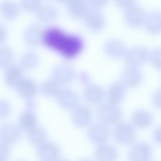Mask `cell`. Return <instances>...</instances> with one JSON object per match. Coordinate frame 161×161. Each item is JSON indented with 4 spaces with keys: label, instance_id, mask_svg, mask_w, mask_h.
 I'll list each match as a JSON object with an SVG mask.
<instances>
[{
    "label": "cell",
    "instance_id": "6da1fadb",
    "mask_svg": "<svg viewBox=\"0 0 161 161\" xmlns=\"http://www.w3.org/2000/svg\"><path fill=\"white\" fill-rule=\"evenodd\" d=\"M114 135L118 141L125 144L131 143L135 137V130L132 127L125 123H119L116 126Z\"/></svg>",
    "mask_w": 161,
    "mask_h": 161
},
{
    "label": "cell",
    "instance_id": "7a4b0ae2",
    "mask_svg": "<svg viewBox=\"0 0 161 161\" xmlns=\"http://www.w3.org/2000/svg\"><path fill=\"white\" fill-rule=\"evenodd\" d=\"M53 79L59 84L70 82L73 78L75 72L74 68L68 64H62L56 66L53 72Z\"/></svg>",
    "mask_w": 161,
    "mask_h": 161
},
{
    "label": "cell",
    "instance_id": "3957f363",
    "mask_svg": "<svg viewBox=\"0 0 161 161\" xmlns=\"http://www.w3.org/2000/svg\"><path fill=\"white\" fill-rule=\"evenodd\" d=\"M99 114L102 120L107 123L117 121L121 116L119 109L111 103L102 105L99 109Z\"/></svg>",
    "mask_w": 161,
    "mask_h": 161
},
{
    "label": "cell",
    "instance_id": "277c9868",
    "mask_svg": "<svg viewBox=\"0 0 161 161\" xmlns=\"http://www.w3.org/2000/svg\"><path fill=\"white\" fill-rule=\"evenodd\" d=\"M129 155L131 160H147L151 156V149L145 143H136L130 149Z\"/></svg>",
    "mask_w": 161,
    "mask_h": 161
},
{
    "label": "cell",
    "instance_id": "5b68a950",
    "mask_svg": "<svg viewBox=\"0 0 161 161\" xmlns=\"http://www.w3.org/2000/svg\"><path fill=\"white\" fill-rule=\"evenodd\" d=\"M87 26L93 30L101 29L104 24V20L101 14L95 10H89L84 16Z\"/></svg>",
    "mask_w": 161,
    "mask_h": 161
},
{
    "label": "cell",
    "instance_id": "8992f818",
    "mask_svg": "<svg viewBox=\"0 0 161 161\" xmlns=\"http://www.w3.org/2000/svg\"><path fill=\"white\" fill-rule=\"evenodd\" d=\"M89 133L93 142L96 143H102L107 138L108 130L103 124L97 123L92 125Z\"/></svg>",
    "mask_w": 161,
    "mask_h": 161
},
{
    "label": "cell",
    "instance_id": "52a82bcc",
    "mask_svg": "<svg viewBox=\"0 0 161 161\" xmlns=\"http://www.w3.org/2000/svg\"><path fill=\"white\" fill-rule=\"evenodd\" d=\"M145 13L141 8L136 6L129 8L126 14V18L130 24L135 26L141 25L145 20Z\"/></svg>",
    "mask_w": 161,
    "mask_h": 161
},
{
    "label": "cell",
    "instance_id": "ba28073f",
    "mask_svg": "<svg viewBox=\"0 0 161 161\" xmlns=\"http://www.w3.org/2000/svg\"><path fill=\"white\" fill-rule=\"evenodd\" d=\"M68 3L69 12L75 17H84L89 10L86 0H70Z\"/></svg>",
    "mask_w": 161,
    "mask_h": 161
},
{
    "label": "cell",
    "instance_id": "9c48e42d",
    "mask_svg": "<svg viewBox=\"0 0 161 161\" xmlns=\"http://www.w3.org/2000/svg\"><path fill=\"white\" fill-rule=\"evenodd\" d=\"M38 151L40 158L45 160L54 159L59 155L57 148L54 145L48 142L40 144Z\"/></svg>",
    "mask_w": 161,
    "mask_h": 161
},
{
    "label": "cell",
    "instance_id": "30bf717a",
    "mask_svg": "<svg viewBox=\"0 0 161 161\" xmlns=\"http://www.w3.org/2000/svg\"><path fill=\"white\" fill-rule=\"evenodd\" d=\"M133 123L136 126L144 128L150 125L152 121V116L148 112L143 110L136 111L132 117Z\"/></svg>",
    "mask_w": 161,
    "mask_h": 161
},
{
    "label": "cell",
    "instance_id": "8fae6325",
    "mask_svg": "<svg viewBox=\"0 0 161 161\" xmlns=\"http://www.w3.org/2000/svg\"><path fill=\"white\" fill-rule=\"evenodd\" d=\"M58 100L62 106L67 108L73 107L77 101V97L73 92L69 90L60 91L56 95Z\"/></svg>",
    "mask_w": 161,
    "mask_h": 161
},
{
    "label": "cell",
    "instance_id": "7c38bea8",
    "mask_svg": "<svg viewBox=\"0 0 161 161\" xmlns=\"http://www.w3.org/2000/svg\"><path fill=\"white\" fill-rule=\"evenodd\" d=\"M95 156L96 158L101 160H112L116 158V153L113 148L107 145H102L97 149Z\"/></svg>",
    "mask_w": 161,
    "mask_h": 161
},
{
    "label": "cell",
    "instance_id": "4fadbf2b",
    "mask_svg": "<svg viewBox=\"0 0 161 161\" xmlns=\"http://www.w3.org/2000/svg\"><path fill=\"white\" fill-rule=\"evenodd\" d=\"M57 12L52 6L45 5L40 6L38 9L37 15L38 19L43 22H48L56 17Z\"/></svg>",
    "mask_w": 161,
    "mask_h": 161
},
{
    "label": "cell",
    "instance_id": "5bb4252c",
    "mask_svg": "<svg viewBox=\"0 0 161 161\" xmlns=\"http://www.w3.org/2000/svg\"><path fill=\"white\" fill-rule=\"evenodd\" d=\"M19 93L25 97H31L36 93L37 89L34 83L28 79L22 80L18 84Z\"/></svg>",
    "mask_w": 161,
    "mask_h": 161
},
{
    "label": "cell",
    "instance_id": "9a60e30c",
    "mask_svg": "<svg viewBox=\"0 0 161 161\" xmlns=\"http://www.w3.org/2000/svg\"><path fill=\"white\" fill-rule=\"evenodd\" d=\"M91 117L90 110L86 107H82L78 109L75 112L74 120L76 123L80 126H84L89 121Z\"/></svg>",
    "mask_w": 161,
    "mask_h": 161
},
{
    "label": "cell",
    "instance_id": "2e32d148",
    "mask_svg": "<svg viewBox=\"0 0 161 161\" xmlns=\"http://www.w3.org/2000/svg\"><path fill=\"white\" fill-rule=\"evenodd\" d=\"M124 90L122 86L116 84L113 86L108 93V98L110 103L115 104L119 103L122 99Z\"/></svg>",
    "mask_w": 161,
    "mask_h": 161
},
{
    "label": "cell",
    "instance_id": "e0dca14e",
    "mask_svg": "<svg viewBox=\"0 0 161 161\" xmlns=\"http://www.w3.org/2000/svg\"><path fill=\"white\" fill-rule=\"evenodd\" d=\"M42 89L47 95H57L60 91L59 84L53 79L47 80L43 83Z\"/></svg>",
    "mask_w": 161,
    "mask_h": 161
},
{
    "label": "cell",
    "instance_id": "ac0fdd59",
    "mask_svg": "<svg viewBox=\"0 0 161 161\" xmlns=\"http://www.w3.org/2000/svg\"><path fill=\"white\" fill-rule=\"evenodd\" d=\"M87 100L92 103H97L102 98L103 95L101 91L98 88L92 86L88 88L85 94Z\"/></svg>",
    "mask_w": 161,
    "mask_h": 161
},
{
    "label": "cell",
    "instance_id": "d6986e66",
    "mask_svg": "<svg viewBox=\"0 0 161 161\" xmlns=\"http://www.w3.org/2000/svg\"><path fill=\"white\" fill-rule=\"evenodd\" d=\"M44 32L41 27L37 25H34L30 29L29 37L30 43L36 45L43 40Z\"/></svg>",
    "mask_w": 161,
    "mask_h": 161
},
{
    "label": "cell",
    "instance_id": "ffe728a7",
    "mask_svg": "<svg viewBox=\"0 0 161 161\" xmlns=\"http://www.w3.org/2000/svg\"><path fill=\"white\" fill-rule=\"evenodd\" d=\"M6 77L7 81L10 85H18L21 80L20 71L16 68H10L7 72Z\"/></svg>",
    "mask_w": 161,
    "mask_h": 161
},
{
    "label": "cell",
    "instance_id": "44dd1931",
    "mask_svg": "<svg viewBox=\"0 0 161 161\" xmlns=\"http://www.w3.org/2000/svg\"><path fill=\"white\" fill-rule=\"evenodd\" d=\"M21 125L24 128L30 130L34 128L35 119L31 113H26L24 114L20 119Z\"/></svg>",
    "mask_w": 161,
    "mask_h": 161
},
{
    "label": "cell",
    "instance_id": "7402d4cb",
    "mask_svg": "<svg viewBox=\"0 0 161 161\" xmlns=\"http://www.w3.org/2000/svg\"><path fill=\"white\" fill-rule=\"evenodd\" d=\"M30 130V136L31 140L35 143H41L44 137L43 131L39 128L34 127Z\"/></svg>",
    "mask_w": 161,
    "mask_h": 161
},
{
    "label": "cell",
    "instance_id": "603a6c76",
    "mask_svg": "<svg viewBox=\"0 0 161 161\" xmlns=\"http://www.w3.org/2000/svg\"><path fill=\"white\" fill-rule=\"evenodd\" d=\"M41 0H27L26 6L28 10H34L38 9L41 6Z\"/></svg>",
    "mask_w": 161,
    "mask_h": 161
},
{
    "label": "cell",
    "instance_id": "cb8c5ba5",
    "mask_svg": "<svg viewBox=\"0 0 161 161\" xmlns=\"http://www.w3.org/2000/svg\"><path fill=\"white\" fill-rule=\"evenodd\" d=\"M107 1V0H88L87 2L89 5L93 7H96L104 4Z\"/></svg>",
    "mask_w": 161,
    "mask_h": 161
},
{
    "label": "cell",
    "instance_id": "d4e9b609",
    "mask_svg": "<svg viewBox=\"0 0 161 161\" xmlns=\"http://www.w3.org/2000/svg\"><path fill=\"white\" fill-rule=\"evenodd\" d=\"M117 3L120 7L129 8L134 0H116Z\"/></svg>",
    "mask_w": 161,
    "mask_h": 161
},
{
    "label": "cell",
    "instance_id": "484cf974",
    "mask_svg": "<svg viewBox=\"0 0 161 161\" xmlns=\"http://www.w3.org/2000/svg\"><path fill=\"white\" fill-rule=\"evenodd\" d=\"M59 1L62 2H67L68 3L70 0H58Z\"/></svg>",
    "mask_w": 161,
    "mask_h": 161
}]
</instances>
